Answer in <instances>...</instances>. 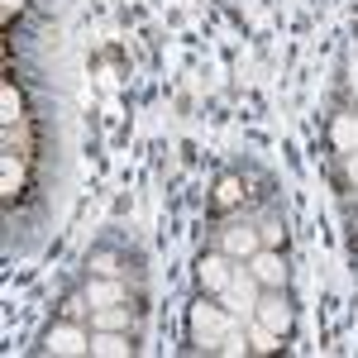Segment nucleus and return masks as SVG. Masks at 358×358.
<instances>
[{"label":"nucleus","mask_w":358,"mask_h":358,"mask_svg":"<svg viewBox=\"0 0 358 358\" xmlns=\"http://www.w3.org/2000/svg\"><path fill=\"white\" fill-rule=\"evenodd\" d=\"M192 330H196V339L206 344V349H220V339L229 330H234V310H224V306H196L192 310Z\"/></svg>","instance_id":"1"},{"label":"nucleus","mask_w":358,"mask_h":358,"mask_svg":"<svg viewBox=\"0 0 358 358\" xmlns=\"http://www.w3.org/2000/svg\"><path fill=\"white\" fill-rule=\"evenodd\" d=\"M258 287H263V282L253 277V268H248V263H239V268H234V277H229V287L220 292L224 310H234V315H239V310H258Z\"/></svg>","instance_id":"2"},{"label":"nucleus","mask_w":358,"mask_h":358,"mask_svg":"<svg viewBox=\"0 0 358 358\" xmlns=\"http://www.w3.org/2000/svg\"><path fill=\"white\" fill-rule=\"evenodd\" d=\"M258 320H263L273 334L292 330V306H287V296H282V287H273V296H258Z\"/></svg>","instance_id":"3"},{"label":"nucleus","mask_w":358,"mask_h":358,"mask_svg":"<svg viewBox=\"0 0 358 358\" xmlns=\"http://www.w3.org/2000/svg\"><path fill=\"white\" fill-rule=\"evenodd\" d=\"M248 268H253V277H258V282H263L268 292L287 282V268H282V253H277V248H268V244H263L258 253H253V258H248Z\"/></svg>","instance_id":"4"},{"label":"nucleus","mask_w":358,"mask_h":358,"mask_svg":"<svg viewBox=\"0 0 358 358\" xmlns=\"http://www.w3.org/2000/svg\"><path fill=\"white\" fill-rule=\"evenodd\" d=\"M48 354H57V358L91 354V339H86L77 325H53V334H48Z\"/></svg>","instance_id":"5"},{"label":"nucleus","mask_w":358,"mask_h":358,"mask_svg":"<svg viewBox=\"0 0 358 358\" xmlns=\"http://www.w3.org/2000/svg\"><path fill=\"white\" fill-rule=\"evenodd\" d=\"M258 248H263V234H258L253 224H234V229H224V253H229V258L248 263Z\"/></svg>","instance_id":"6"},{"label":"nucleus","mask_w":358,"mask_h":358,"mask_svg":"<svg viewBox=\"0 0 358 358\" xmlns=\"http://www.w3.org/2000/svg\"><path fill=\"white\" fill-rule=\"evenodd\" d=\"M196 273H201V287H206V292H215V296H220L224 287H229V277H234V263H229V253H210V258H201V268H196Z\"/></svg>","instance_id":"7"},{"label":"nucleus","mask_w":358,"mask_h":358,"mask_svg":"<svg viewBox=\"0 0 358 358\" xmlns=\"http://www.w3.org/2000/svg\"><path fill=\"white\" fill-rule=\"evenodd\" d=\"M91 354H101V358H129V339H124L120 330H96Z\"/></svg>","instance_id":"8"},{"label":"nucleus","mask_w":358,"mask_h":358,"mask_svg":"<svg viewBox=\"0 0 358 358\" xmlns=\"http://www.w3.org/2000/svg\"><path fill=\"white\" fill-rule=\"evenodd\" d=\"M86 301L96 306V310H101V306H120V301H124V287H120L115 277H101V282L86 287Z\"/></svg>","instance_id":"9"},{"label":"nucleus","mask_w":358,"mask_h":358,"mask_svg":"<svg viewBox=\"0 0 358 358\" xmlns=\"http://www.w3.org/2000/svg\"><path fill=\"white\" fill-rule=\"evenodd\" d=\"M334 148L339 153H354L358 148V115H334Z\"/></svg>","instance_id":"10"},{"label":"nucleus","mask_w":358,"mask_h":358,"mask_svg":"<svg viewBox=\"0 0 358 358\" xmlns=\"http://www.w3.org/2000/svg\"><path fill=\"white\" fill-rule=\"evenodd\" d=\"M124 325H129V310H120V306H101L96 330H124Z\"/></svg>","instance_id":"11"},{"label":"nucleus","mask_w":358,"mask_h":358,"mask_svg":"<svg viewBox=\"0 0 358 358\" xmlns=\"http://www.w3.org/2000/svg\"><path fill=\"white\" fill-rule=\"evenodd\" d=\"M277 339H282V334H273L268 325H263V320H258V325L248 330V344H253L258 354H268V349H277Z\"/></svg>","instance_id":"12"},{"label":"nucleus","mask_w":358,"mask_h":358,"mask_svg":"<svg viewBox=\"0 0 358 358\" xmlns=\"http://www.w3.org/2000/svg\"><path fill=\"white\" fill-rule=\"evenodd\" d=\"M0 172H5V196H15V192H20V182H24V167H20L15 158H10V153H5Z\"/></svg>","instance_id":"13"},{"label":"nucleus","mask_w":358,"mask_h":358,"mask_svg":"<svg viewBox=\"0 0 358 358\" xmlns=\"http://www.w3.org/2000/svg\"><path fill=\"white\" fill-rule=\"evenodd\" d=\"M91 273H96V277H115V273H120L115 253H96V258H91Z\"/></svg>","instance_id":"14"},{"label":"nucleus","mask_w":358,"mask_h":358,"mask_svg":"<svg viewBox=\"0 0 358 358\" xmlns=\"http://www.w3.org/2000/svg\"><path fill=\"white\" fill-rule=\"evenodd\" d=\"M215 201H220V206H234V201H239V182H234V177H224L220 192H215Z\"/></svg>","instance_id":"15"},{"label":"nucleus","mask_w":358,"mask_h":358,"mask_svg":"<svg viewBox=\"0 0 358 358\" xmlns=\"http://www.w3.org/2000/svg\"><path fill=\"white\" fill-rule=\"evenodd\" d=\"M15 120H20V96L5 86V124H15Z\"/></svg>","instance_id":"16"},{"label":"nucleus","mask_w":358,"mask_h":358,"mask_svg":"<svg viewBox=\"0 0 358 358\" xmlns=\"http://www.w3.org/2000/svg\"><path fill=\"white\" fill-rule=\"evenodd\" d=\"M258 234H263V244H268V248H273L277 239H282V229H277L273 220H268V224H258Z\"/></svg>","instance_id":"17"},{"label":"nucleus","mask_w":358,"mask_h":358,"mask_svg":"<svg viewBox=\"0 0 358 358\" xmlns=\"http://www.w3.org/2000/svg\"><path fill=\"white\" fill-rule=\"evenodd\" d=\"M349 86L358 91V48H354V57H349Z\"/></svg>","instance_id":"18"},{"label":"nucleus","mask_w":358,"mask_h":358,"mask_svg":"<svg viewBox=\"0 0 358 358\" xmlns=\"http://www.w3.org/2000/svg\"><path fill=\"white\" fill-rule=\"evenodd\" d=\"M349 177H354V187H358V148L349 153Z\"/></svg>","instance_id":"19"}]
</instances>
